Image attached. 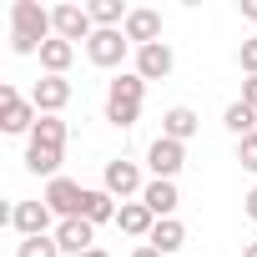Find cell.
<instances>
[{
	"instance_id": "1",
	"label": "cell",
	"mask_w": 257,
	"mask_h": 257,
	"mask_svg": "<svg viewBox=\"0 0 257 257\" xmlns=\"http://www.w3.org/2000/svg\"><path fill=\"white\" fill-rule=\"evenodd\" d=\"M56 36L51 11L36 6V0H16L11 6V51L16 56H41V46Z\"/></svg>"
},
{
	"instance_id": "2",
	"label": "cell",
	"mask_w": 257,
	"mask_h": 257,
	"mask_svg": "<svg viewBox=\"0 0 257 257\" xmlns=\"http://www.w3.org/2000/svg\"><path fill=\"white\" fill-rule=\"evenodd\" d=\"M142 101H147V81L137 71H121L116 81H106V121L111 126H137Z\"/></svg>"
},
{
	"instance_id": "3",
	"label": "cell",
	"mask_w": 257,
	"mask_h": 257,
	"mask_svg": "<svg viewBox=\"0 0 257 257\" xmlns=\"http://www.w3.org/2000/svg\"><path fill=\"white\" fill-rule=\"evenodd\" d=\"M36 121H41L36 101H26L16 86H0V132H11V137H31V132H36Z\"/></svg>"
},
{
	"instance_id": "4",
	"label": "cell",
	"mask_w": 257,
	"mask_h": 257,
	"mask_svg": "<svg viewBox=\"0 0 257 257\" xmlns=\"http://www.w3.org/2000/svg\"><path fill=\"white\" fill-rule=\"evenodd\" d=\"M101 187H106L111 197H121V202H132V197H142V192H147V182H142V167H137V162H126V157L106 162V172H101Z\"/></svg>"
},
{
	"instance_id": "5",
	"label": "cell",
	"mask_w": 257,
	"mask_h": 257,
	"mask_svg": "<svg viewBox=\"0 0 257 257\" xmlns=\"http://www.w3.org/2000/svg\"><path fill=\"white\" fill-rule=\"evenodd\" d=\"M126 51H132L126 31H96V36L86 41V56H91V66H101V71H116V66L126 61Z\"/></svg>"
},
{
	"instance_id": "6",
	"label": "cell",
	"mask_w": 257,
	"mask_h": 257,
	"mask_svg": "<svg viewBox=\"0 0 257 257\" xmlns=\"http://www.w3.org/2000/svg\"><path fill=\"white\" fill-rule=\"evenodd\" d=\"M51 26H56V36L61 41H91L96 36V21H91V11L86 6H51Z\"/></svg>"
},
{
	"instance_id": "7",
	"label": "cell",
	"mask_w": 257,
	"mask_h": 257,
	"mask_svg": "<svg viewBox=\"0 0 257 257\" xmlns=\"http://www.w3.org/2000/svg\"><path fill=\"white\" fill-rule=\"evenodd\" d=\"M147 167H152V177L177 182V172L187 167V147H182V142H172V137H157V142L147 147Z\"/></svg>"
},
{
	"instance_id": "8",
	"label": "cell",
	"mask_w": 257,
	"mask_h": 257,
	"mask_svg": "<svg viewBox=\"0 0 257 257\" xmlns=\"http://www.w3.org/2000/svg\"><path fill=\"white\" fill-rule=\"evenodd\" d=\"M41 202L66 222V217H81V207H86V187L71 182V177H56V182H46V197H41Z\"/></svg>"
},
{
	"instance_id": "9",
	"label": "cell",
	"mask_w": 257,
	"mask_h": 257,
	"mask_svg": "<svg viewBox=\"0 0 257 257\" xmlns=\"http://www.w3.org/2000/svg\"><path fill=\"white\" fill-rule=\"evenodd\" d=\"M6 222H11L21 237H51V222H56V212H51L46 202H16V207L6 212Z\"/></svg>"
},
{
	"instance_id": "10",
	"label": "cell",
	"mask_w": 257,
	"mask_h": 257,
	"mask_svg": "<svg viewBox=\"0 0 257 257\" xmlns=\"http://www.w3.org/2000/svg\"><path fill=\"white\" fill-rule=\"evenodd\" d=\"M31 101H36L41 116H61V111L71 106V81H66V76H41V81L31 86Z\"/></svg>"
},
{
	"instance_id": "11",
	"label": "cell",
	"mask_w": 257,
	"mask_h": 257,
	"mask_svg": "<svg viewBox=\"0 0 257 257\" xmlns=\"http://www.w3.org/2000/svg\"><path fill=\"white\" fill-rule=\"evenodd\" d=\"M56 247H61L66 257H81V252L96 247V227H91L86 217H66V222H56Z\"/></svg>"
},
{
	"instance_id": "12",
	"label": "cell",
	"mask_w": 257,
	"mask_h": 257,
	"mask_svg": "<svg viewBox=\"0 0 257 257\" xmlns=\"http://www.w3.org/2000/svg\"><path fill=\"white\" fill-rule=\"evenodd\" d=\"M172 66H177V56H172V46H167V41H157V46H142V51H137V76H142V81H167V76H172Z\"/></svg>"
},
{
	"instance_id": "13",
	"label": "cell",
	"mask_w": 257,
	"mask_h": 257,
	"mask_svg": "<svg viewBox=\"0 0 257 257\" xmlns=\"http://www.w3.org/2000/svg\"><path fill=\"white\" fill-rule=\"evenodd\" d=\"M116 227L126 232V237H152L157 232V212L137 197V202H121V212H116Z\"/></svg>"
},
{
	"instance_id": "14",
	"label": "cell",
	"mask_w": 257,
	"mask_h": 257,
	"mask_svg": "<svg viewBox=\"0 0 257 257\" xmlns=\"http://www.w3.org/2000/svg\"><path fill=\"white\" fill-rule=\"evenodd\" d=\"M121 31H126V41H132L137 51H142V46H157V41H162V16H157V11H132Z\"/></svg>"
},
{
	"instance_id": "15",
	"label": "cell",
	"mask_w": 257,
	"mask_h": 257,
	"mask_svg": "<svg viewBox=\"0 0 257 257\" xmlns=\"http://www.w3.org/2000/svg\"><path fill=\"white\" fill-rule=\"evenodd\" d=\"M197 126H202V116H197L192 106H172V111L162 116V137H172V142L187 147V142L197 137Z\"/></svg>"
},
{
	"instance_id": "16",
	"label": "cell",
	"mask_w": 257,
	"mask_h": 257,
	"mask_svg": "<svg viewBox=\"0 0 257 257\" xmlns=\"http://www.w3.org/2000/svg\"><path fill=\"white\" fill-rule=\"evenodd\" d=\"M142 202H147V207L157 212V222H162V217H177V202H182V197H177V182L152 177V182H147V192H142Z\"/></svg>"
},
{
	"instance_id": "17",
	"label": "cell",
	"mask_w": 257,
	"mask_h": 257,
	"mask_svg": "<svg viewBox=\"0 0 257 257\" xmlns=\"http://www.w3.org/2000/svg\"><path fill=\"white\" fill-rule=\"evenodd\" d=\"M116 197L106 192V187H86V207H81V217L91 222V227H101V222H116Z\"/></svg>"
},
{
	"instance_id": "18",
	"label": "cell",
	"mask_w": 257,
	"mask_h": 257,
	"mask_svg": "<svg viewBox=\"0 0 257 257\" xmlns=\"http://www.w3.org/2000/svg\"><path fill=\"white\" fill-rule=\"evenodd\" d=\"M71 61H76V46H71V41L51 36V41L41 46V66H46V76H66V71H71Z\"/></svg>"
},
{
	"instance_id": "19",
	"label": "cell",
	"mask_w": 257,
	"mask_h": 257,
	"mask_svg": "<svg viewBox=\"0 0 257 257\" xmlns=\"http://www.w3.org/2000/svg\"><path fill=\"white\" fill-rule=\"evenodd\" d=\"M26 172L56 182V177H61V152H51V147H26Z\"/></svg>"
},
{
	"instance_id": "20",
	"label": "cell",
	"mask_w": 257,
	"mask_h": 257,
	"mask_svg": "<svg viewBox=\"0 0 257 257\" xmlns=\"http://www.w3.org/2000/svg\"><path fill=\"white\" fill-rule=\"evenodd\" d=\"M147 242H152V247H157V252L167 257V252H177V247H187V227H182L177 217H162V222H157V232H152Z\"/></svg>"
},
{
	"instance_id": "21",
	"label": "cell",
	"mask_w": 257,
	"mask_h": 257,
	"mask_svg": "<svg viewBox=\"0 0 257 257\" xmlns=\"http://www.w3.org/2000/svg\"><path fill=\"white\" fill-rule=\"evenodd\" d=\"M91 21H96V31H121L126 26V16H132V11H126L121 6V0H91Z\"/></svg>"
},
{
	"instance_id": "22",
	"label": "cell",
	"mask_w": 257,
	"mask_h": 257,
	"mask_svg": "<svg viewBox=\"0 0 257 257\" xmlns=\"http://www.w3.org/2000/svg\"><path fill=\"white\" fill-rule=\"evenodd\" d=\"M31 147L66 152V121H61V116H41V121H36V132H31Z\"/></svg>"
},
{
	"instance_id": "23",
	"label": "cell",
	"mask_w": 257,
	"mask_h": 257,
	"mask_svg": "<svg viewBox=\"0 0 257 257\" xmlns=\"http://www.w3.org/2000/svg\"><path fill=\"white\" fill-rule=\"evenodd\" d=\"M222 126H227L237 142H242V137H257V111H252V106H242V101H232V106L222 111Z\"/></svg>"
},
{
	"instance_id": "24",
	"label": "cell",
	"mask_w": 257,
	"mask_h": 257,
	"mask_svg": "<svg viewBox=\"0 0 257 257\" xmlns=\"http://www.w3.org/2000/svg\"><path fill=\"white\" fill-rule=\"evenodd\" d=\"M16 257H61V247H56V232H51V237H21Z\"/></svg>"
},
{
	"instance_id": "25",
	"label": "cell",
	"mask_w": 257,
	"mask_h": 257,
	"mask_svg": "<svg viewBox=\"0 0 257 257\" xmlns=\"http://www.w3.org/2000/svg\"><path fill=\"white\" fill-rule=\"evenodd\" d=\"M237 162H242V172H257V137L237 142Z\"/></svg>"
},
{
	"instance_id": "26",
	"label": "cell",
	"mask_w": 257,
	"mask_h": 257,
	"mask_svg": "<svg viewBox=\"0 0 257 257\" xmlns=\"http://www.w3.org/2000/svg\"><path fill=\"white\" fill-rule=\"evenodd\" d=\"M237 66H242L247 76H257V41H242V46H237Z\"/></svg>"
},
{
	"instance_id": "27",
	"label": "cell",
	"mask_w": 257,
	"mask_h": 257,
	"mask_svg": "<svg viewBox=\"0 0 257 257\" xmlns=\"http://www.w3.org/2000/svg\"><path fill=\"white\" fill-rule=\"evenodd\" d=\"M242 106H252V111H257V76H247V81H242Z\"/></svg>"
},
{
	"instance_id": "28",
	"label": "cell",
	"mask_w": 257,
	"mask_h": 257,
	"mask_svg": "<svg viewBox=\"0 0 257 257\" xmlns=\"http://www.w3.org/2000/svg\"><path fill=\"white\" fill-rule=\"evenodd\" d=\"M242 212H247V217H252V222H257V187H252V192H247V197H242Z\"/></svg>"
},
{
	"instance_id": "29",
	"label": "cell",
	"mask_w": 257,
	"mask_h": 257,
	"mask_svg": "<svg viewBox=\"0 0 257 257\" xmlns=\"http://www.w3.org/2000/svg\"><path fill=\"white\" fill-rule=\"evenodd\" d=\"M132 257H162V252H157V247H152V242H142V247H137V252H132Z\"/></svg>"
},
{
	"instance_id": "30",
	"label": "cell",
	"mask_w": 257,
	"mask_h": 257,
	"mask_svg": "<svg viewBox=\"0 0 257 257\" xmlns=\"http://www.w3.org/2000/svg\"><path fill=\"white\" fill-rule=\"evenodd\" d=\"M81 257H111V252H106V247H91V252H81Z\"/></svg>"
},
{
	"instance_id": "31",
	"label": "cell",
	"mask_w": 257,
	"mask_h": 257,
	"mask_svg": "<svg viewBox=\"0 0 257 257\" xmlns=\"http://www.w3.org/2000/svg\"><path fill=\"white\" fill-rule=\"evenodd\" d=\"M242 257H257V242H247V247H242Z\"/></svg>"
}]
</instances>
